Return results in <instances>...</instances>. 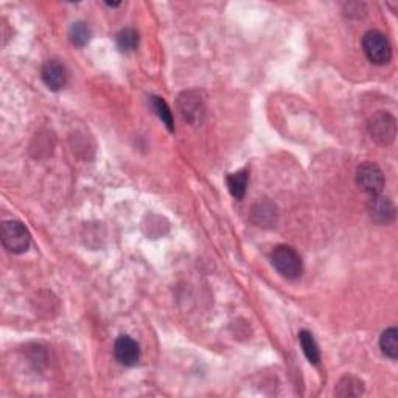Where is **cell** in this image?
<instances>
[{"label":"cell","instance_id":"cell-1","mask_svg":"<svg viewBox=\"0 0 398 398\" xmlns=\"http://www.w3.org/2000/svg\"><path fill=\"white\" fill-rule=\"evenodd\" d=\"M271 261H273V266L277 269V273L288 278V281H294V278L300 277L303 271L300 256L291 246H286V244L277 246L273 251Z\"/></svg>","mask_w":398,"mask_h":398},{"label":"cell","instance_id":"cell-2","mask_svg":"<svg viewBox=\"0 0 398 398\" xmlns=\"http://www.w3.org/2000/svg\"><path fill=\"white\" fill-rule=\"evenodd\" d=\"M362 50L369 61L377 66L387 64L392 58L391 42L378 30H370L362 36Z\"/></svg>","mask_w":398,"mask_h":398},{"label":"cell","instance_id":"cell-3","mask_svg":"<svg viewBox=\"0 0 398 398\" xmlns=\"http://www.w3.org/2000/svg\"><path fill=\"white\" fill-rule=\"evenodd\" d=\"M367 130L370 137L374 139L378 145L381 147H389L392 145L397 135V122L395 118L386 112V111H378L370 117L367 123Z\"/></svg>","mask_w":398,"mask_h":398},{"label":"cell","instance_id":"cell-4","mask_svg":"<svg viewBox=\"0 0 398 398\" xmlns=\"http://www.w3.org/2000/svg\"><path fill=\"white\" fill-rule=\"evenodd\" d=\"M4 246L11 253H22L30 248V232L21 221H5L0 232Z\"/></svg>","mask_w":398,"mask_h":398},{"label":"cell","instance_id":"cell-5","mask_svg":"<svg viewBox=\"0 0 398 398\" xmlns=\"http://www.w3.org/2000/svg\"><path fill=\"white\" fill-rule=\"evenodd\" d=\"M177 109L182 118L192 126H198L206 117V105L197 90H185L177 98Z\"/></svg>","mask_w":398,"mask_h":398},{"label":"cell","instance_id":"cell-6","mask_svg":"<svg viewBox=\"0 0 398 398\" xmlns=\"http://www.w3.org/2000/svg\"><path fill=\"white\" fill-rule=\"evenodd\" d=\"M357 184L362 192L377 197L384 187V174L381 168L372 162H364L357 170Z\"/></svg>","mask_w":398,"mask_h":398},{"label":"cell","instance_id":"cell-7","mask_svg":"<svg viewBox=\"0 0 398 398\" xmlns=\"http://www.w3.org/2000/svg\"><path fill=\"white\" fill-rule=\"evenodd\" d=\"M117 361L126 367H132L140 360V345L130 336H120L114 344Z\"/></svg>","mask_w":398,"mask_h":398},{"label":"cell","instance_id":"cell-8","mask_svg":"<svg viewBox=\"0 0 398 398\" xmlns=\"http://www.w3.org/2000/svg\"><path fill=\"white\" fill-rule=\"evenodd\" d=\"M369 215L372 221L377 224H391L395 219V206L394 202L386 197H372L369 202Z\"/></svg>","mask_w":398,"mask_h":398},{"label":"cell","instance_id":"cell-9","mask_svg":"<svg viewBox=\"0 0 398 398\" xmlns=\"http://www.w3.org/2000/svg\"><path fill=\"white\" fill-rule=\"evenodd\" d=\"M41 78L50 90L58 92L67 84V70L59 61H47L42 66Z\"/></svg>","mask_w":398,"mask_h":398},{"label":"cell","instance_id":"cell-10","mask_svg":"<svg viewBox=\"0 0 398 398\" xmlns=\"http://www.w3.org/2000/svg\"><path fill=\"white\" fill-rule=\"evenodd\" d=\"M252 221L257 226H263V227L274 226L277 221L276 206L268 199L257 202V204L252 207Z\"/></svg>","mask_w":398,"mask_h":398},{"label":"cell","instance_id":"cell-11","mask_svg":"<svg viewBox=\"0 0 398 398\" xmlns=\"http://www.w3.org/2000/svg\"><path fill=\"white\" fill-rule=\"evenodd\" d=\"M248 181H249L248 170H240V172L227 176V187H229V192L232 193L234 198H236V199L244 198V194H246V189H248Z\"/></svg>","mask_w":398,"mask_h":398},{"label":"cell","instance_id":"cell-12","mask_svg":"<svg viewBox=\"0 0 398 398\" xmlns=\"http://www.w3.org/2000/svg\"><path fill=\"white\" fill-rule=\"evenodd\" d=\"M335 394L337 397H361L364 394V383L357 377L347 375L337 383Z\"/></svg>","mask_w":398,"mask_h":398},{"label":"cell","instance_id":"cell-13","mask_svg":"<svg viewBox=\"0 0 398 398\" xmlns=\"http://www.w3.org/2000/svg\"><path fill=\"white\" fill-rule=\"evenodd\" d=\"M379 347L387 358H398V330L395 327L387 328L379 337Z\"/></svg>","mask_w":398,"mask_h":398},{"label":"cell","instance_id":"cell-14","mask_svg":"<svg viewBox=\"0 0 398 398\" xmlns=\"http://www.w3.org/2000/svg\"><path fill=\"white\" fill-rule=\"evenodd\" d=\"M299 342L302 345V350L305 353V357H307V360L311 364L318 366L320 361V352H319V347L315 341V337H313V335L310 332H307V330H302V332L299 333Z\"/></svg>","mask_w":398,"mask_h":398},{"label":"cell","instance_id":"cell-15","mask_svg":"<svg viewBox=\"0 0 398 398\" xmlns=\"http://www.w3.org/2000/svg\"><path fill=\"white\" fill-rule=\"evenodd\" d=\"M150 100H151V106H152V109H155L156 115L160 118V122H162V123L167 126L168 131L174 132L173 114H172L170 106L167 105V101H165L164 98L156 97V95H152Z\"/></svg>","mask_w":398,"mask_h":398},{"label":"cell","instance_id":"cell-16","mask_svg":"<svg viewBox=\"0 0 398 398\" xmlns=\"http://www.w3.org/2000/svg\"><path fill=\"white\" fill-rule=\"evenodd\" d=\"M90 36H92V33H90V28H89V25L86 22L80 21V22L72 23V27L69 30V38H70V42L75 47L88 46L89 41H90Z\"/></svg>","mask_w":398,"mask_h":398},{"label":"cell","instance_id":"cell-17","mask_svg":"<svg viewBox=\"0 0 398 398\" xmlns=\"http://www.w3.org/2000/svg\"><path fill=\"white\" fill-rule=\"evenodd\" d=\"M117 47L120 52L130 53L134 52L139 46V33L134 28H125L117 35Z\"/></svg>","mask_w":398,"mask_h":398}]
</instances>
